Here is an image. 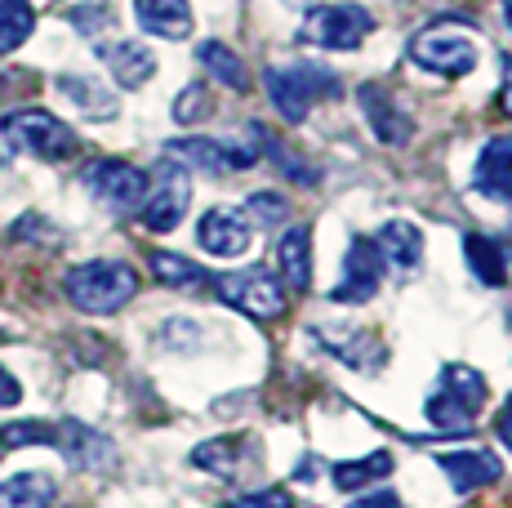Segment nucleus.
I'll list each match as a JSON object with an SVG mask.
<instances>
[{"label":"nucleus","mask_w":512,"mask_h":508,"mask_svg":"<svg viewBox=\"0 0 512 508\" xmlns=\"http://www.w3.org/2000/svg\"><path fill=\"white\" fill-rule=\"evenodd\" d=\"M0 134L14 152L36 156V161H67L81 152V139L67 121H58L45 107H18V112L0 116Z\"/></svg>","instance_id":"3"},{"label":"nucleus","mask_w":512,"mask_h":508,"mask_svg":"<svg viewBox=\"0 0 512 508\" xmlns=\"http://www.w3.org/2000/svg\"><path fill=\"white\" fill-rule=\"evenodd\" d=\"M196 58H201L205 72H210L219 85H228V90L241 94L245 85H250V76H245V63H241V58H236V50H228L223 41H201Z\"/></svg>","instance_id":"26"},{"label":"nucleus","mask_w":512,"mask_h":508,"mask_svg":"<svg viewBox=\"0 0 512 508\" xmlns=\"http://www.w3.org/2000/svg\"><path fill=\"white\" fill-rule=\"evenodd\" d=\"M23 402V384H18L14 375H9L5 366H0V410H9V406H18Z\"/></svg>","instance_id":"37"},{"label":"nucleus","mask_w":512,"mask_h":508,"mask_svg":"<svg viewBox=\"0 0 512 508\" xmlns=\"http://www.w3.org/2000/svg\"><path fill=\"white\" fill-rule=\"evenodd\" d=\"M423 419H428L437 433H450V437H468L477 428V410H472L464 397H455L450 388H437L423 406Z\"/></svg>","instance_id":"21"},{"label":"nucleus","mask_w":512,"mask_h":508,"mask_svg":"<svg viewBox=\"0 0 512 508\" xmlns=\"http://www.w3.org/2000/svg\"><path fill=\"white\" fill-rule=\"evenodd\" d=\"M495 428H499V437H504V446H508V451H512V397H508V402H504V410H499Z\"/></svg>","instance_id":"39"},{"label":"nucleus","mask_w":512,"mask_h":508,"mask_svg":"<svg viewBox=\"0 0 512 508\" xmlns=\"http://www.w3.org/2000/svg\"><path fill=\"white\" fill-rule=\"evenodd\" d=\"M370 32H374V14L361 5H317L299 23L303 45H317V50H334V54L361 50V41Z\"/></svg>","instance_id":"5"},{"label":"nucleus","mask_w":512,"mask_h":508,"mask_svg":"<svg viewBox=\"0 0 512 508\" xmlns=\"http://www.w3.org/2000/svg\"><path fill=\"white\" fill-rule=\"evenodd\" d=\"M374 246H379L383 263H397L401 272H415L423 263V232L415 228V223H406V219L383 223L379 237H374Z\"/></svg>","instance_id":"20"},{"label":"nucleus","mask_w":512,"mask_h":508,"mask_svg":"<svg viewBox=\"0 0 512 508\" xmlns=\"http://www.w3.org/2000/svg\"><path fill=\"white\" fill-rule=\"evenodd\" d=\"M223 508H294V495L281 491V486H268V491H245L223 500Z\"/></svg>","instance_id":"35"},{"label":"nucleus","mask_w":512,"mask_h":508,"mask_svg":"<svg viewBox=\"0 0 512 508\" xmlns=\"http://www.w3.org/2000/svg\"><path fill=\"white\" fill-rule=\"evenodd\" d=\"M250 130H254V139H259V143H263V152H268V156H272V161H277V165H281V170H285V174H290V179H294V183H317V179H321V174H317V170H312V165H308V161H299V156H294L290 148H285V143H277V139H272V134H263V130H259V125H250Z\"/></svg>","instance_id":"32"},{"label":"nucleus","mask_w":512,"mask_h":508,"mask_svg":"<svg viewBox=\"0 0 512 508\" xmlns=\"http://www.w3.org/2000/svg\"><path fill=\"white\" fill-rule=\"evenodd\" d=\"M214 295L254 321H277V317H285V308H290V295H285L281 277H272L268 268L219 272V277H214Z\"/></svg>","instance_id":"4"},{"label":"nucleus","mask_w":512,"mask_h":508,"mask_svg":"<svg viewBox=\"0 0 512 508\" xmlns=\"http://www.w3.org/2000/svg\"><path fill=\"white\" fill-rule=\"evenodd\" d=\"M54 446L67 455V464L85 468V473H103V468L116 464L112 437H103L98 428L81 424V419H63V424H54Z\"/></svg>","instance_id":"13"},{"label":"nucleus","mask_w":512,"mask_h":508,"mask_svg":"<svg viewBox=\"0 0 512 508\" xmlns=\"http://www.w3.org/2000/svg\"><path fill=\"white\" fill-rule=\"evenodd\" d=\"M139 27L161 41H183L192 36V5L187 0H134Z\"/></svg>","instance_id":"17"},{"label":"nucleus","mask_w":512,"mask_h":508,"mask_svg":"<svg viewBox=\"0 0 512 508\" xmlns=\"http://www.w3.org/2000/svg\"><path fill=\"white\" fill-rule=\"evenodd\" d=\"M210 112H214V99H210L205 85H187L179 99H174V121L179 125H196L201 116H210Z\"/></svg>","instance_id":"34"},{"label":"nucleus","mask_w":512,"mask_h":508,"mask_svg":"<svg viewBox=\"0 0 512 508\" xmlns=\"http://www.w3.org/2000/svg\"><path fill=\"white\" fill-rule=\"evenodd\" d=\"M72 23L81 27V32H103V27H112V14H107V5H76Z\"/></svg>","instance_id":"36"},{"label":"nucleus","mask_w":512,"mask_h":508,"mask_svg":"<svg viewBox=\"0 0 512 508\" xmlns=\"http://www.w3.org/2000/svg\"><path fill=\"white\" fill-rule=\"evenodd\" d=\"M58 94L72 99L85 116H94V121H112V116L121 112L116 94H107L98 81H90V76H58Z\"/></svg>","instance_id":"25"},{"label":"nucleus","mask_w":512,"mask_h":508,"mask_svg":"<svg viewBox=\"0 0 512 508\" xmlns=\"http://www.w3.org/2000/svg\"><path fill=\"white\" fill-rule=\"evenodd\" d=\"M441 388H450V393L464 397L472 410H481V402H486V393H490V379L472 366H446L441 370Z\"/></svg>","instance_id":"30"},{"label":"nucleus","mask_w":512,"mask_h":508,"mask_svg":"<svg viewBox=\"0 0 512 508\" xmlns=\"http://www.w3.org/2000/svg\"><path fill=\"white\" fill-rule=\"evenodd\" d=\"M196 241H201V250L214 254V259H241L254 241V223L245 219V210L214 205V210H205L201 223H196Z\"/></svg>","instance_id":"11"},{"label":"nucleus","mask_w":512,"mask_h":508,"mask_svg":"<svg viewBox=\"0 0 512 508\" xmlns=\"http://www.w3.org/2000/svg\"><path fill=\"white\" fill-rule=\"evenodd\" d=\"M472 188L490 201H512V134L490 139L477 156V170H472Z\"/></svg>","instance_id":"16"},{"label":"nucleus","mask_w":512,"mask_h":508,"mask_svg":"<svg viewBox=\"0 0 512 508\" xmlns=\"http://www.w3.org/2000/svg\"><path fill=\"white\" fill-rule=\"evenodd\" d=\"M348 508H401V495L397 491H370L361 500H352Z\"/></svg>","instance_id":"38"},{"label":"nucleus","mask_w":512,"mask_h":508,"mask_svg":"<svg viewBox=\"0 0 512 508\" xmlns=\"http://www.w3.org/2000/svg\"><path fill=\"white\" fill-rule=\"evenodd\" d=\"M504 107L512 116V58H504Z\"/></svg>","instance_id":"40"},{"label":"nucleus","mask_w":512,"mask_h":508,"mask_svg":"<svg viewBox=\"0 0 512 508\" xmlns=\"http://www.w3.org/2000/svg\"><path fill=\"white\" fill-rule=\"evenodd\" d=\"M236 455H241V437H210L192 451V464L205 468V473H219V477H232L236 473Z\"/></svg>","instance_id":"29"},{"label":"nucleus","mask_w":512,"mask_h":508,"mask_svg":"<svg viewBox=\"0 0 512 508\" xmlns=\"http://www.w3.org/2000/svg\"><path fill=\"white\" fill-rule=\"evenodd\" d=\"M312 339H317V344L326 348L334 361H343V366H352V370H366V375L383 370V361H388L383 339L374 335V330H361V326H348V330L317 326V330H312Z\"/></svg>","instance_id":"12"},{"label":"nucleus","mask_w":512,"mask_h":508,"mask_svg":"<svg viewBox=\"0 0 512 508\" xmlns=\"http://www.w3.org/2000/svg\"><path fill=\"white\" fill-rule=\"evenodd\" d=\"M263 85H268V99L281 112V121H290V125L308 121V112H312V103L317 99H339L343 94V81L321 63L268 67Z\"/></svg>","instance_id":"2"},{"label":"nucleus","mask_w":512,"mask_h":508,"mask_svg":"<svg viewBox=\"0 0 512 508\" xmlns=\"http://www.w3.org/2000/svg\"><path fill=\"white\" fill-rule=\"evenodd\" d=\"M392 464H397V459H392L388 451L343 459V464H334V486H339V491H370V486H379L383 477L392 473Z\"/></svg>","instance_id":"23"},{"label":"nucleus","mask_w":512,"mask_h":508,"mask_svg":"<svg viewBox=\"0 0 512 508\" xmlns=\"http://www.w3.org/2000/svg\"><path fill=\"white\" fill-rule=\"evenodd\" d=\"M81 183L90 188V197L98 205H107L112 214H134L147 197V174L130 161H116V156H103V161L85 165Z\"/></svg>","instance_id":"7"},{"label":"nucleus","mask_w":512,"mask_h":508,"mask_svg":"<svg viewBox=\"0 0 512 508\" xmlns=\"http://www.w3.org/2000/svg\"><path fill=\"white\" fill-rule=\"evenodd\" d=\"M187 201H192V179H187L183 165L161 161L147 183V197L139 205V219L147 232H174L187 214Z\"/></svg>","instance_id":"8"},{"label":"nucleus","mask_w":512,"mask_h":508,"mask_svg":"<svg viewBox=\"0 0 512 508\" xmlns=\"http://www.w3.org/2000/svg\"><path fill=\"white\" fill-rule=\"evenodd\" d=\"M58 500V486L49 473H14L0 482V508H49Z\"/></svg>","instance_id":"22"},{"label":"nucleus","mask_w":512,"mask_h":508,"mask_svg":"<svg viewBox=\"0 0 512 508\" xmlns=\"http://www.w3.org/2000/svg\"><path fill=\"white\" fill-rule=\"evenodd\" d=\"M63 290L72 308L90 312V317H112L139 295V272L121 259H90L63 277Z\"/></svg>","instance_id":"1"},{"label":"nucleus","mask_w":512,"mask_h":508,"mask_svg":"<svg viewBox=\"0 0 512 508\" xmlns=\"http://www.w3.org/2000/svg\"><path fill=\"white\" fill-rule=\"evenodd\" d=\"M277 268L285 290H308L312 286V232L308 228H285L277 241Z\"/></svg>","instance_id":"19"},{"label":"nucleus","mask_w":512,"mask_h":508,"mask_svg":"<svg viewBox=\"0 0 512 508\" xmlns=\"http://www.w3.org/2000/svg\"><path fill=\"white\" fill-rule=\"evenodd\" d=\"M245 219L259 223V228H281V223L290 219V201H285L281 192H254V197L245 201Z\"/></svg>","instance_id":"33"},{"label":"nucleus","mask_w":512,"mask_h":508,"mask_svg":"<svg viewBox=\"0 0 512 508\" xmlns=\"http://www.w3.org/2000/svg\"><path fill=\"white\" fill-rule=\"evenodd\" d=\"M383 281V254L370 237H352L348 254H343V277L339 286L330 290L334 304H366V299L379 295Z\"/></svg>","instance_id":"10"},{"label":"nucleus","mask_w":512,"mask_h":508,"mask_svg":"<svg viewBox=\"0 0 512 508\" xmlns=\"http://www.w3.org/2000/svg\"><path fill=\"white\" fill-rule=\"evenodd\" d=\"M504 23L512 27V0H508V5H504Z\"/></svg>","instance_id":"41"},{"label":"nucleus","mask_w":512,"mask_h":508,"mask_svg":"<svg viewBox=\"0 0 512 508\" xmlns=\"http://www.w3.org/2000/svg\"><path fill=\"white\" fill-rule=\"evenodd\" d=\"M98 54L112 67L116 85H125V90H139V85H147L156 76V54L143 41H116V45H103Z\"/></svg>","instance_id":"18"},{"label":"nucleus","mask_w":512,"mask_h":508,"mask_svg":"<svg viewBox=\"0 0 512 508\" xmlns=\"http://www.w3.org/2000/svg\"><path fill=\"white\" fill-rule=\"evenodd\" d=\"M437 468L450 477V491L455 495H472L481 486H495L504 477V464L499 455L490 451H450V455H437Z\"/></svg>","instance_id":"15"},{"label":"nucleus","mask_w":512,"mask_h":508,"mask_svg":"<svg viewBox=\"0 0 512 508\" xmlns=\"http://www.w3.org/2000/svg\"><path fill=\"white\" fill-rule=\"evenodd\" d=\"M0 446L18 451V446H54V424L45 419H14V424L0 428Z\"/></svg>","instance_id":"31"},{"label":"nucleus","mask_w":512,"mask_h":508,"mask_svg":"<svg viewBox=\"0 0 512 508\" xmlns=\"http://www.w3.org/2000/svg\"><path fill=\"white\" fill-rule=\"evenodd\" d=\"M464 254H468V268L477 281H486V286H508V259H504V246H499L495 237L468 232Z\"/></svg>","instance_id":"24"},{"label":"nucleus","mask_w":512,"mask_h":508,"mask_svg":"<svg viewBox=\"0 0 512 508\" xmlns=\"http://www.w3.org/2000/svg\"><path fill=\"white\" fill-rule=\"evenodd\" d=\"M361 112H366V121H370V130H374V139L379 143L401 148V143H410V134H415V121L406 116V107L392 99L379 81L361 85Z\"/></svg>","instance_id":"14"},{"label":"nucleus","mask_w":512,"mask_h":508,"mask_svg":"<svg viewBox=\"0 0 512 508\" xmlns=\"http://www.w3.org/2000/svg\"><path fill=\"white\" fill-rule=\"evenodd\" d=\"M152 272H156V281L161 286H174V290H187V286H201L210 272L201 268V263H192V259H183V254H170V250H152Z\"/></svg>","instance_id":"27"},{"label":"nucleus","mask_w":512,"mask_h":508,"mask_svg":"<svg viewBox=\"0 0 512 508\" xmlns=\"http://www.w3.org/2000/svg\"><path fill=\"white\" fill-rule=\"evenodd\" d=\"M410 63H419L423 72L459 81V76H468L472 67H477V41H472L468 32H455V27L437 23L410 41Z\"/></svg>","instance_id":"6"},{"label":"nucleus","mask_w":512,"mask_h":508,"mask_svg":"<svg viewBox=\"0 0 512 508\" xmlns=\"http://www.w3.org/2000/svg\"><path fill=\"white\" fill-rule=\"evenodd\" d=\"M32 27H36L32 0H0V54L18 50L32 36Z\"/></svg>","instance_id":"28"},{"label":"nucleus","mask_w":512,"mask_h":508,"mask_svg":"<svg viewBox=\"0 0 512 508\" xmlns=\"http://www.w3.org/2000/svg\"><path fill=\"white\" fill-rule=\"evenodd\" d=\"M165 161L183 165V170L228 174V170H250L259 161V152L236 148V143H219V139H170L165 143Z\"/></svg>","instance_id":"9"}]
</instances>
